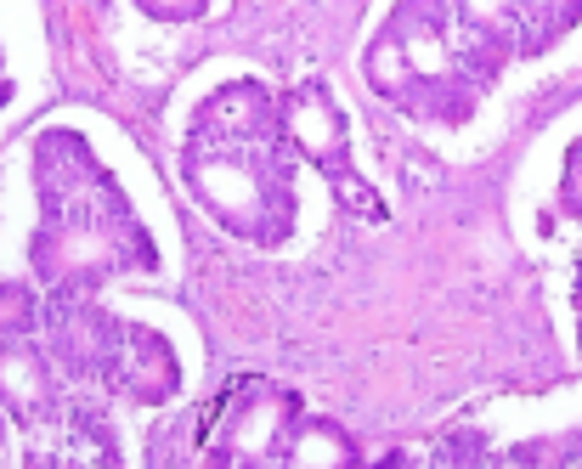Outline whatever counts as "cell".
<instances>
[{"label":"cell","mask_w":582,"mask_h":469,"mask_svg":"<svg viewBox=\"0 0 582 469\" xmlns=\"http://www.w3.org/2000/svg\"><path fill=\"white\" fill-rule=\"evenodd\" d=\"M576 18L582 0H396L362 74L408 119L464 125L515 57L554 45Z\"/></svg>","instance_id":"6da1fadb"},{"label":"cell","mask_w":582,"mask_h":469,"mask_svg":"<svg viewBox=\"0 0 582 469\" xmlns=\"http://www.w3.org/2000/svg\"><path fill=\"white\" fill-rule=\"evenodd\" d=\"M181 181L232 238L272 249L295 226V142L283 125V97L261 79H232L192 114Z\"/></svg>","instance_id":"7a4b0ae2"},{"label":"cell","mask_w":582,"mask_h":469,"mask_svg":"<svg viewBox=\"0 0 582 469\" xmlns=\"http://www.w3.org/2000/svg\"><path fill=\"white\" fill-rule=\"evenodd\" d=\"M34 181H40V226L29 260L45 284L68 295H91L108 277L154 271V238L141 232L119 181L103 170L74 130H45L34 142Z\"/></svg>","instance_id":"3957f363"},{"label":"cell","mask_w":582,"mask_h":469,"mask_svg":"<svg viewBox=\"0 0 582 469\" xmlns=\"http://www.w3.org/2000/svg\"><path fill=\"white\" fill-rule=\"evenodd\" d=\"M283 125H288V142H295V153H306L328 181L346 210L357 215H379V199L362 186V175L351 170V136H346V114H339V103L328 97V85L306 79L295 90H283Z\"/></svg>","instance_id":"277c9868"},{"label":"cell","mask_w":582,"mask_h":469,"mask_svg":"<svg viewBox=\"0 0 582 469\" xmlns=\"http://www.w3.org/2000/svg\"><path fill=\"white\" fill-rule=\"evenodd\" d=\"M96 380H108L119 396H136V402H165L176 391V351L165 345V334H154V328L119 322L103 367H96Z\"/></svg>","instance_id":"5b68a950"},{"label":"cell","mask_w":582,"mask_h":469,"mask_svg":"<svg viewBox=\"0 0 582 469\" xmlns=\"http://www.w3.org/2000/svg\"><path fill=\"white\" fill-rule=\"evenodd\" d=\"M560 210L565 215H582V142L571 148L565 159V181H560Z\"/></svg>","instance_id":"8992f818"},{"label":"cell","mask_w":582,"mask_h":469,"mask_svg":"<svg viewBox=\"0 0 582 469\" xmlns=\"http://www.w3.org/2000/svg\"><path fill=\"white\" fill-rule=\"evenodd\" d=\"M148 18H165V23H187V18H199L210 0H136Z\"/></svg>","instance_id":"52a82bcc"},{"label":"cell","mask_w":582,"mask_h":469,"mask_svg":"<svg viewBox=\"0 0 582 469\" xmlns=\"http://www.w3.org/2000/svg\"><path fill=\"white\" fill-rule=\"evenodd\" d=\"M0 103H7V85H0Z\"/></svg>","instance_id":"ba28073f"}]
</instances>
